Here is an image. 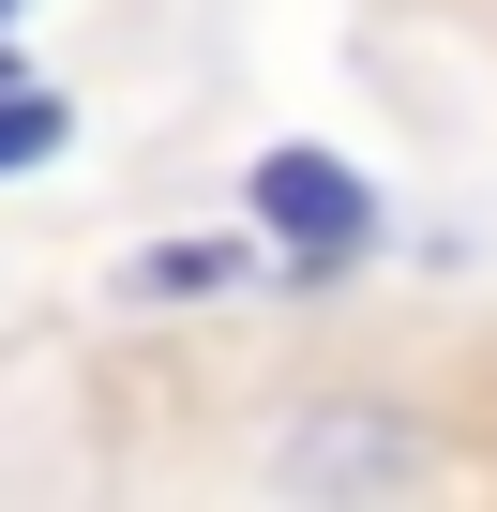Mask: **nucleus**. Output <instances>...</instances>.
Listing matches in <instances>:
<instances>
[{
  "instance_id": "1",
  "label": "nucleus",
  "mask_w": 497,
  "mask_h": 512,
  "mask_svg": "<svg viewBox=\"0 0 497 512\" xmlns=\"http://www.w3.org/2000/svg\"><path fill=\"white\" fill-rule=\"evenodd\" d=\"M257 226L302 256V287H332L347 272V256L377 241V196L332 166V151H257Z\"/></svg>"
},
{
  "instance_id": "2",
  "label": "nucleus",
  "mask_w": 497,
  "mask_h": 512,
  "mask_svg": "<svg viewBox=\"0 0 497 512\" xmlns=\"http://www.w3.org/2000/svg\"><path fill=\"white\" fill-rule=\"evenodd\" d=\"M241 272H257V241H241V226H196V241H136V256H121V287H136V302H211V287H241Z\"/></svg>"
},
{
  "instance_id": "3",
  "label": "nucleus",
  "mask_w": 497,
  "mask_h": 512,
  "mask_svg": "<svg viewBox=\"0 0 497 512\" xmlns=\"http://www.w3.org/2000/svg\"><path fill=\"white\" fill-rule=\"evenodd\" d=\"M61 121H76V106H61V91H31V76L0 91V181H16V166H46V151H61Z\"/></svg>"
},
{
  "instance_id": "4",
  "label": "nucleus",
  "mask_w": 497,
  "mask_h": 512,
  "mask_svg": "<svg viewBox=\"0 0 497 512\" xmlns=\"http://www.w3.org/2000/svg\"><path fill=\"white\" fill-rule=\"evenodd\" d=\"M0 91H16V46H0Z\"/></svg>"
},
{
  "instance_id": "5",
  "label": "nucleus",
  "mask_w": 497,
  "mask_h": 512,
  "mask_svg": "<svg viewBox=\"0 0 497 512\" xmlns=\"http://www.w3.org/2000/svg\"><path fill=\"white\" fill-rule=\"evenodd\" d=\"M0 16H16V0H0Z\"/></svg>"
}]
</instances>
